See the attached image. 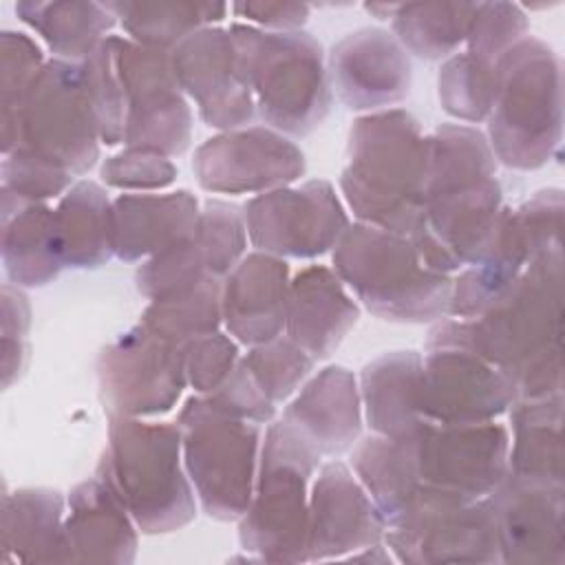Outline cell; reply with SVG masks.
Returning <instances> with one entry per match:
<instances>
[{
  "label": "cell",
  "instance_id": "484cf974",
  "mask_svg": "<svg viewBox=\"0 0 565 565\" xmlns=\"http://www.w3.org/2000/svg\"><path fill=\"white\" fill-rule=\"evenodd\" d=\"M199 199L172 192H121L113 199V252L121 263L146 260L194 234Z\"/></svg>",
  "mask_w": 565,
  "mask_h": 565
},
{
  "label": "cell",
  "instance_id": "ba28073f",
  "mask_svg": "<svg viewBox=\"0 0 565 565\" xmlns=\"http://www.w3.org/2000/svg\"><path fill=\"white\" fill-rule=\"evenodd\" d=\"M320 459L282 417L267 424L254 494L238 519L243 552L265 563H305L309 490Z\"/></svg>",
  "mask_w": 565,
  "mask_h": 565
},
{
  "label": "cell",
  "instance_id": "9a60e30c",
  "mask_svg": "<svg viewBox=\"0 0 565 565\" xmlns=\"http://www.w3.org/2000/svg\"><path fill=\"white\" fill-rule=\"evenodd\" d=\"M117 71L126 99L124 148L179 157L192 141V110L168 51L117 35Z\"/></svg>",
  "mask_w": 565,
  "mask_h": 565
},
{
  "label": "cell",
  "instance_id": "1f68e13d",
  "mask_svg": "<svg viewBox=\"0 0 565 565\" xmlns=\"http://www.w3.org/2000/svg\"><path fill=\"white\" fill-rule=\"evenodd\" d=\"M563 393L543 399H516L510 415V448L508 475L547 483L565 486L563 475Z\"/></svg>",
  "mask_w": 565,
  "mask_h": 565
},
{
  "label": "cell",
  "instance_id": "9c48e42d",
  "mask_svg": "<svg viewBox=\"0 0 565 565\" xmlns=\"http://www.w3.org/2000/svg\"><path fill=\"white\" fill-rule=\"evenodd\" d=\"M2 154L26 150L82 177L97 166L99 132L86 97L82 64L46 60L26 95L0 108Z\"/></svg>",
  "mask_w": 565,
  "mask_h": 565
},
{
  "label": "cell",
  "instance_id": "603a6c76",
  "mask_svg": "<svg viewBox=\"0 0 565 565\" xmlns=\"http://www.w3.org/2000/svg\"><path fill=\"white\" fill-rule=\"evenodd\" d=\"M289 280L285 258L256 249L245 254L221 282L225 331L243 347L282 335Z\"/></svg>",
  "mask_w": 565,
  "mask_h": 565
},
{
  "label": "cell",
  "instance_id": "ee69618b",
  "mask_svg": "<svg viewBox=\"0 0 565 565\" xmlns=\"http://www.w3.org/2000/svg\"><path fill=\"white\" fill-rule=\"evenodd\" d=\"M2 192L22 201L60 199L77 179L66 168L42 159L26 150H13L2 154L0 166Z\"/></svg>",
  "mask_w": 565,
  "mask_h": 565
},
{
  "label": "cell",
  "instance_id": "f6af8a7d",
  "mask_svg": "<svg viewBox=\"0 0 565 565\" xmlns=\"http://www.w3.org/2000/svg\"><path fill=\"white\" fill-rule=\"evenodd\" d=\"M179 170L170 157L141 148H121L99 166L106 188L121 192H159L170 188Z\"/></svg>",
  "mask_w": 565,
  "mask_h": 565
},
{
  "label": "cell",
  "instance_id": "52a82bcc",
  "mask_svg": "<svg viewBox=\"0 0 565 565\" xmlns=\"http://www.w3.org/2000/svg\"><path fill=\"white\" fill-rule=\"evenodd\" d=\"M486 139L497 163L539 170L563 141V77L556 51L527 35L497 64Z\"/></svg>",
  "mask_w": 565,
  "mask_h": 565
},
{
  "label": "cell",
  "instance_id": "d6986e66",
  "mask_svg": "<svg viewBox=\"0 0 565 565\" xmlns=\"http://www.w3.org/2000/svg\"><path fill=\"white\" fill-rule=\"evenodd\" d=\"M384 521L353 475L351 466L331 459L320 463L309 490L305 563L344 561L384 541Z\"/></svg>",
  "mask_w": 565,
  "mask_h": 565
},
{
  "label": "cell",
  "instance_id": "ab89813d",
  "mask_svg": "<svg viewBox=\"0 0 565 565\" xmlns=\"http://www.w3.org/2000/svg\"><path fill=\"white\" fill-rule=\"evenodd\" d=\"M241 360L274 406L289 402L316 366V360L285 333L269 342L247 347Z\"/></svg>",
  "mask_w": 565,
  "mask_h": 565
},
{
  "label": "cell",
  "instance_id": "6da1fadb",
  "mask_svg": "<svg viewBox=\"0 0 565 565\" xmlns=\"http://www.w3.org/2000/svg\"><path fill=\"white\" fill-rule=\"evenodd\" d=\"M503 210V188L486 132L468 124H439L428 135L424 212L411 234L424 265L452 276L477 263Z\"/></svg>",
  "mask_w": 565,
  "mask_h": 565
},
{
  "label": "cell",
  "instance_id": "7c38bea8",
  "mask_svg": "<svg viewBox=\"0 0 565 565\" xmlns=\"http://www.w3.org/2000/svg\"><path fill=\"white\" fill-rule=\"evenodd\" d=\"M384 543L393 558L406 565L501 563L488 497L463 499L426 486L384 530Z\"/></svg>",
  "mask_w": 565,
  "mask_h": 565
},
{
  "label": "cell",
  "instance_id": "5b68a950",
  "mask_svg": "<svg viewBox=\"0 0 565 565\" xmlns=\"http://www.w3.org/2000/svg\"><path fill=\"white\" fill-rule=\"evenodd\" d=\"M238 73L265 126L307 137L329 115L333 90L320 42L307 31L230 24Z\"/></svg>",
  "mask_w": 565,
  "mask_h": 565
},
{
  "label": "cell",
  "instance_id": "7dc6e473",
  "mask_svg": "<svg viewBox=\"0 0 565 565\" xmlns=\"http://www.w3.org/2000/svg\"><path fill=\"white\" fill-rule=\"evenodd\" d=\"M514 210V218L530 249V260L563 249V212L565 199L558 188L536 190Z\"/></svg>",
  "mask_w": 565,
  "mask_h": 565
},
{
  "label": "cell",
  "instance_id": "60d3db41",
  "mask_svg": "<svg viewBox=\"0 0 565 565\" xmlns=\"http://www.w3.org/2000/svg\"><path fill=\"white\" fill-rule=\"evenodd\" d=\"M210 276L223 280L247 254V227L243 207L221 199H207L194 230Z\"/></svg>",
  "mask_w": 565,
  "mask_h": 565
},
{
  "label": "cell",
  "instance_id": "ac0fdd59",
  "mask_svg": "<svg viewBox=\"0 0 565 565\" xmlns=\"http://www.w3.org/2000/svg\"><path fill=\"white\" fill-rule=\"evenodd\" d=\"M170 60L181 90L194 102L205 126L223 132L254 121V97L238 73L230 29L194 31L170 53Z\"/></svg>",
  "mask_w": 565,
  "mask_h": 565
},
{
  "label": "cell",
  "instance_id": "7402d4cb",
  "mask_svg": "<svg viewBox=\"0 0 565 565\" xmlns=\"http://www.w3.org/2000/svg\"><path fill=\"white\" fill-rule=\"evenodd\" d=\"M139 527L126 503L102 475H93L66 494V563L128 565L137 556Z\"/></svg>",
  "mask_w": 565,
  "mask_h": 565
},
{
  "label": "cell",
  "instance_id": "8992f818",
  "mask_svg": "<svg viewBox=\"0 0 565 565\" xmlns=\"http://www.w3.org/2000/svg\"><path fill=\"white\" fill-rule=\"evenodd\" d=\"M331 265L355 300L380 320L426 324L448 316L452 276L426 267L411 236L349 223L331 252Z\"/></svg>",
  "mask_w": 565,
  "mask_h": 565
},
{
  "label": "cell",
  "instance_id": "d590c367",
  "mask_svg": "<svg viewBox=\"0 0 565 565\" xmlns=\"http://www.w3.org/2000/svg\"><path fill=\"white\" fill-rule=\"evenodd\" d=\"M477 2H402L391 18V33L422 60H448L466 42Z\"/></svg>",
  "mask_w": 565,
  "mask_h": 565
},
{
  "label": "cell",
  "instance_id": "8d00e7d4",
  "mask_svg": "<svg viewBox=\"0 0 565 565\" xmlns=\"http://www.w3.org/2000/svg\"><path fill=\"white\" fill-rule=\"evenodd\" d=\"M221 282L223 280L205 278L185 294L148 302L139 316V324L181 347L194 338L218 331L223 324Z\"/></svg>",
  "mask_w": 565,
  "mask_h": 565
},
{
  "label": "cell",
  "instance_id": "44dd1931",
  "mask_svg": "<svg viewBox=\"0 0 565 565\" xmlns=\"http://www.w3.org/2000/svg\"><path fill=\"white\" fill-rule=\"evenodd\" d=\"M488 501L494 514L501 563H565V486L534 483L505 472Z\"/></svg>",
  "mask_w": 565,
  "mask_h": 565
},
{
  "label": "cell",
  "instance_id": "681fc988",
  "mask_svg": "<svg viewBox=\"0 0 565 565\" xmlns=\"http://www.w3.org/2000/svg\"><path fill=\"white\" fill-rule=\"evenodd\" d=\"M2 386L9 388L24 371L29 360L31 305L22 287L2 285Z\"/></svg>",
  "mask_w": 565,
  "mask_h": 565
},
{
  "label": "cell",
  "instance_id": "f1b7e54d",
  "mask_svg": "<svg viewBox=\"0 0 565 565\" xmlns=\"http://www.w3.org/2000/svg\"><path fill=\"white\" fill-rule=\"evenodd\" d=\"M66 497L53 488H18L2 497V554L15 563H66Z\"/></svg>",
  "mask_w": 565,
  "mask_h": 565
},
{
  "label": "cell",
  "instance_id": "f5cc1de1",
  "mask_svg": "<svg viewBox=\"0 0 565 565\" xmlns=\"http://www.w3.org/2000/svg\"><path fill=\"white\" fill-rule=\"evenodd\" d=\"M364 9H366V13L375 15L377 20H391L393 13H395V9H397V4H377V2H371V4H364Z\"/></svg>",
  "mask_w": 565,
  "mask_h": 565
},
{
  "label": "cell",
  "instance_id": "4dcf8cb0",
  "mask_svg": "<svg viewBox=\"0 0 565 565\" xmlns=\"http://www.w3.org/2000/svg\"><path fill=\"white\" fill-rule=\"evenodd\" d=\"M55 238L64 267L97 269L113 252V199L93 179H77L53 207Z\"/></svg>",
  "mask_w": 565,
  "mask_h": 565
},
{
  "label": "cell",
  "instance_id": "d4e9b609",
  "mask_svg": "<svg viewBox=\"0 0 565 565\" xmlns=\"http://www.w3.org/2000/svg\"><path fill=\"white\" fill-rule=\"evenodd\" d=\"M360 320V305L327 265H309L289 280L285 335L316 362L327 360Z\"/></svg>",
  "mask_w": 565,
  "mask_h": 565
},
{
  "label": "cell",
  "instance_id": "ffe728a7",
  "mask_svg": "<svg viewBox=\"0 0 565 565\" xmlns=\"http://www.w3.org/2000/svg\"><path fill=\"white\" fill-rule=\"evenodd\" d=\"M335 97L355 113H377L404 102L413 86L411 57L382 26H362L338 40L327 55Z\"/></svg>",
  "mask_w": 565,
  "mask_h": 565
},
{
  "label": "cell",
  "instance_id": "c3c4849f",
  "mask_svg": "<svg viewBox=\"0 0 565 565\" xmlns=\"http://www.w3.org/2000/svg\"><path fill=\"white\" fill-rule=\"evenodd\" d=\"M44 64L46 57L31 35L4 29L0 33V108L15 106Z\"/></svg>",
  "mask_w": 565,
  "mask_h": 565
},
{
  "label": "cell",
  "instance_id": "d6a6232c",
  "mask_svg": "<svg viewBox=\"0 0 565 565\" xmlns=\"http://www.w3.org/2000/svg\"><path fill=\"white\" fill-rule=\"evenodd\" d=\"M413 437L391 439L373 433L349 450V466L373 499L384 527L404 514L422 488Z\"/></svg>",
  "mask_w": 565,
  "mask_h": 565
},
{
  "label": "cell",
  "instance_id": "5bb4252c",
  "mask_svg": "<svg viewBox=\"0 0 565 565\" xmlns=\"http://www.w3.org/2000/svg\"><path fill=\"white\" fill-rule=\"evenodd\" d=\"M95 369L106 415L143 419L166 415L188 386L183 347L150 333L141 324L106 344Z\"/></svg>",
  "mask_w": 565,
  "mask_h": 565
},
{
  "label": "cell",
  "instance_id": "8fae6325",
  "mask_svg": "<svg viewBox=\"0 0 565 565\" xmlns=\"http://www.w3.org/2000/svg\"><path fill=\"white\" fill-rule=\"evenodd\" d=\"M422 415L433 424H481L505 415L514 391L470 342L468 320L441 318L424 344Z\"/></svg>",
  "mask_w": 565,
  "mask_h": 565
},
{
  "label": "cell",
  "instance_id": "f907efd6",
  "mask_svg": "<svg viewBox=\"0 0 565 565\" xmlns=\"http://www.w3.org/2000/svg\"><path fill=\"white\" fill-rule=\"evenodd\" d=\"M205 397L218 411H223L232 417H238V419L260 424V426L274 422V417H276V406L256 386V382L252 380L243 360H238V364L230 373V377L214 393H210Z\"/></svg>",
  "mask_w": 565,
  "mask_h": 565
},
{
  "label": "cell",
  "instance_id": "7a4b0ae2",
  "mask_svg": "<svg viewBox=\"0 0 565 565\" xmlns=\"http://www.w3.org/2000/svg\"><path fill=\"white\" fill-rule=\"evenodd\" d=\"M472 347L512 384L516 399L563 393V249L527 263L512 287L468 320Z\"/></svg>",
  "mask_w": 565,
  "mask_h": 565
},
{
  "label": "cell",
  "instance_id": "4fadbf2b",
  "mask_svg": "<svg viewBox=\"0 0 565 565\" xmlns=\"http://www.w3.org/2000/svg\"><path fill=\"white\" fill-rule=\"evenodd\" d=\"M243 216L252 247L285 260H309L333 252L351 223L327 179L256 194L243 205Z\"/></svg>",
  "mask_w": 565,
  "mask_h": 565
},
{
  "label": "cell",
  "instance_id": "f546056e",
  "mask_svg": "<svg viewBox=\"0 0 565 565\" xmlns=\"http://www.w3.org/2000/svg\"><path fill=\"white\" fill-rule=\"evenodd\" d=\"M527 263L530 249L514 218V210L505 205L481 258L452 278L448 316L457 320H475L512 287Z\"/></svg>",
  "mask_w": 565,
  "mask_h": 565
},
{
  "label": "cell",
  "instance_id": "816d5d0a",
  "mask_svg": "<svg viewBox=\"0 0 565 565\" xmlns=\"http://www.w3.org/2000/svg\"><path fill=\"white\" fill-rule=\"evenodd\" d=\"M238 18H245L247 24L265 31H300L309 20L311 7L305 2H260L245 0L230 7Z\"/></svg>",
  "mask_w": 565,
  "mask_h": 565
},
{
  "label": "cell",
  "instance_id": "cb8c5ba5",
  "mask_svg": "<svg viewBox=\"0 0 565 565\" xmlns=\"http://www.w3.org/2000/svg\"><path fill=\"white\" fill-rule=\"evenodd\" d=\"M282 419L322 457L335 459L349 452L364 424L358 377L340 364L311 373L287 402Z\"/></svg>",
  "mask_w": 565,
  "mask_h": 565
},
{
  "label": "cell",
  "instance_id": "e575fe53",
  "mask_svg": "<svg viewBox=\"0 0 565 565\" xmlns=\"http://www.w3.org/2000/svg\"><path fill=\"white\" fill-rule=\"evenodd\" d=\"M128 40L172 53L203 26H218L230 4L223 2H106Z\"/></svg>",
  "mask_w": 565,
  "mask_h": 565
},
{
  "label": "cell",
  "instance_id": "3957f363",
  "mask_svg": "<svg viewBox=\"0 0 565 565\" xmlns=\"http://www.w3.org/2000/svg\"><path fill=\"white\" fill-rule=\"evenodd\" d=\"M428 135L404 108L360 115L347 137L340 192L353 218L411 236L424 212Z\"/></svg>",
  "mask_w": 565,
  "mask_h": 565
},
{
  "label": "cell",
  "instance_id": "836d02e7",
  "mask_svg": "<svg viewBox=\"0 0 565 565\" xmlns=\"http://www.w3.org/2000/svg\"><path fill=\"white\" fill-rule=\"evenodd\" d=\"M15 15L42 38L55 60L75 64H82L117 24L106 4L82 0L18 2Z\"/></svg>",
  "mask_w": 565,
  "mask_h": 565
},
{
  "label": "cell",
  "instance_id": "4316f807",
  "mask_svg": "<svg viewBox=\"0 0 565 565\" xmlns=\"http://www.w3.org/2000/svg\"><path fill=\"white\" fill-rule=\"evenodd\" d=\"M422 375L424 358L413 349L382 353L362 366L358 386L371 433L408 439L428 422L422 415Z\"/></svg>",
  "mask_w": 565,
  "mask_h": 565
},
{
  "label": "cell",
  "instance_id": "b9f144b4",
  "mask_svg": "<svg viewBox=\"0 0 565 565\" xmlns=\"http://www.w3.org/2000/svg\"><path fill=\"white\" fill-rule=\"evenodd\" d=\"M205 278L214 276H210L203 254L192 234L190 238L179 241L163 252L141 260L135 271V287L143 298L152 302L185 294L201 285Z\"/></svg>",
  "mask_w": 565,
  "mask_h": 565
},
{
  "label": "cell",
  "instance_id": "e0dca14e",
  "mask_svg": "<svg viewBox=\"0 0 565 565\" xmlns=\"http://www.w3.org/2000/svg\"><path fill=\"white\" fill-rule=\"evenodd\" d=\"M419 481L463 499L488 497L508 472L510 430L499 422L433 424L413 437Z\"/></svg>",
  "mask_w": 565,
  "mask_h": 565
},
{
  "label": "cell",
  "instance_id": "f35d334b",
  "mask_svg": "<svg viewBox=\"0 0 565 565\" xmlns=\"http://www.w3.org/2000/svg\"><path fill=\"white\" fill-rule=\"evenodd\" d=\"M82 75L99 141L108 148L124 146L126 99L117 71V35H108L97 44L82 62Z\"/></svg>",
  "mask_w": 565,
  "mask_h": 565
},
{
  "label": "cell",
  "instance_id": "bcb514c9",
  "mask_svg": "<svg viewBox=\"0 0 565 565\" xmlns=\"http://www.w3.org/2000/svg\"><path fill=\"white\" fill-rule=\"evenodd\" d=\"M238 360V342L227 331L218 329L190 340L183 347L188 386H192L196 395L214 393L236 369Z\"/></svg>",
  "mask_w": 565,
  "mask_h": 565
},
{
  "label": "cell",
  "instance_id": "2e32d148",
  "mask_svg": "<svg viewBox=\"0 0 565 565\" xmlns=\"http://www.w3.org/2000/svg\"><path fill=\"white\" fill-rule=\"evenodd\" d=\"M307 170L296 141L269 126L223 130L192 157L196 183L212 194H263L296 183Z\"/></svg>",
  "mask_w": 565,
  "mask_h": 565
},
{
  "label": "cell",
  "instance_id": "7bdbcfd3",
  "mask_svg": "<svg viewBox=\"0 0 565 565\" xmlns=\"http://www.w3.org/2000/svg\"><path fill=\"white\" fill-rule=\"evenodd\" d=\"M530 33V20L516 2H477L466 33V53L497 66Z\"/></svg>",
  "mask_w": 565,
  "mask_h": 565
},
{
  "label": "cell",
  "instance_id": "83f0119b",
  "mask_svg": "<svg viewBox=\"0 0 565 565\" xmlns=\"http://www.w3.org/2000/svg\"><path fill=\"white\" fill-rule=\"evenodd\" d=\"M0 254L11 285L22 289L53 282L64 267L53 207L42 201H22L2 192Z\"/></svg>",
  "mask_w": 565,
  "mask_h": 565
},
{
  "label": "cell",
  "instance_id": "30bf717a",
  "mask_svg": "<svg viewBox=\"0 0 565 565\" xmlns=\"http://www.w3.org/2000/svg\"><path fill=\"white\" fill-rule=\"evenodd\" d=\"M177 426L183 466L201 510L223 523L238 521L254 494L260 424L232 417L194 393L181 406Z\"/></svg>",
  "mask_w": 565,
  "mask_h": 565
},
{
  "label": "cell",
  "instance_id": "74e56055",
  "mask_svg": "<svg viewBox=\"0 0 565 565\" xmlns=\"http://www.w3.org/2000/svg\"><path fill=\"white\" fill-rule=\"evenodd\" d=\"M497 93V66L461 51L444 60L437 75L439 106L466 124L486 121Z\"/></svg>",
  "mask_w": 565,
  "mask_h": 565
},
{
  "label": "cell",
  "instance_id": "277c9868",
  "mask_svg": "<svg viewBox=\"0 0 565 565\" xmlns=\"http://www.w3.org/2000/svg\"><path fill=\"white\" fill-rule=\"evenodd\" d=\"M95 472L110 481L141 534H170L196 516L177 422L108 415V441Z\"/></svg>",
  "mask_w": 565,
  "mask_h": 565
}]
</instances>
